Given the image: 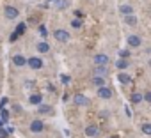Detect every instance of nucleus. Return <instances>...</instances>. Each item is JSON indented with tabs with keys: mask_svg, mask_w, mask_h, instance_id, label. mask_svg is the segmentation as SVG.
<instances>
[{
	"mask_svg": "<svg viewBox=\"0 0 151 138\" xmlns=\"http://www.w3.org/2000/svg\"><path fill=\"white\" fill-rule=\"evenodd\" d=\"M73 105H75V106L86 108V106L91 105V101H89V97H87L86 94H75V96H73Z\"/></svg>",
	"mask_w": 151,
	"mask_h": 138,
	"instance_id": "nucleus-1",
	"label": "nucleus"
},
{
	"mask_svg": "<svg viewBox=\"0 0 151 138\" xmlns=\"http://www.w3.org/2000/svg\"><path fill=\"white\" fill-rule=\"evenodd\" d=\"M53 37H55V41H59V43H68L69 37H71V34H69L68 30H64V28H55V30H53Z\"/></svg>",
	"mask_w": 151,
	"mask_h": 138,
	"instance_id": "nucleus-2",
	"label": "nucleus"
},
{
	"mask_svg": "<svg viewBox=\"0 0 151 138\" xmlns=\"http://www.w3.org/2000/svg\"><path fill=\"white\" fill-rule=\"evenodd\" d=\"M27 65L32 69V71H39V69H43L45 62H43L39 57H29V58H27Z\"/></svg>",
	"mask_w": 151,
	"mask_h": 138,
	"instance_id": "nucleus-3",
	"label": "nucleus"
},
{
	"mask_svg": "<svg viewBox=\"0 0 151 138\" xmlns=\"http://www.w3.org/2000/svg\"><path fill=\"white\" fill-rule=\"evenodd\" d=\"M84 133H86L87 138H96V136H100V126H96V124H89V126H86Z\"/></svg>",
	"mask_w": 151,
	"mask_h": 138,
	"instance_id": "nucleus-4",
	"label": "nucleus"
},
{
	"mask_svg": "<svg viewBox=\"0 0 151 138\" xmlns=\"http://www.w3.org/2000/svg\"><path fill=\"white\" fill-rule=\"evenodd\" d=\"M4 16H6L7 20H16V18L20 16V11H18L16 7H13V6H6V7H4Z\"/></svg>",
	"mask_w": 151,
	"mask_h": 138,
	"instance_id": "nucleus-5",
	"label": "nucleus"
},
{
	"mask_svg": "<svg viewBox=\"0 0 151 138\" xmlns=\"http://www.w3.org/2000/svg\"><path fill=\"white\" fill-rule=\"evenodd\" d=\"M98 97L100 99H110L112 96H114V92H112V89H109L107 85H103V87H98Z\"/></svg>",
	"mask_w": 151,
	"mask_h": 138,
	"instance_id": "nucleus-6",
	"label": "nucleus"
},
{
	"mask_svg": "<svg viewBox=\"0 0 151 138\" xmlns=\"http://www.w3.org/2000/svg\"><path fill=\"white\" fill-rule=\"evenodd\" d=\"M43 129H45V122L41 119H34L30 122V131L32 133H43Z\"/></svg>",
	"mask_w": 151,
	"mask_h": 138,
	"instance_id": "nucleus-7",
	"label": "nucleus"
},
{
	"mask_svg": "<svg viewBox=\"0 0 151 138\" xmlns=\"http://www.w3.org/2000/svg\"><path fill=\"white\" fill-rule=\"evenodd\" d=\"M126 43H128V46H130V48H137V46H140V44H142V39H140L139 36L132 34V36H128V37H126Z\"/></svg>",
	"mask_w": 151,
	"mask_h": 138,
	"instance_id": "nucleus-8",
	"label": "nucleus"
},
{
	"mask_svg": "<svg viewBox=\"0 0 151 138\" xmlns=\"http://www.w3.org/2000/svg\"><path fill=\"white\" fill-rule=\"evenodd\" d=\"M93 60H94V64H100V65H107L109 64V55H105V53H96L94 57H93Z\"/></svg>",
	"mask_w": 151,
	"mask_h": 138,
	"instance_id": "nucleus-9",
	"label": "nucleus"
},
{
	"mask_svg": "<svg viewBox=\"0 0 151 138\" xmlns=\"http://www.w3.org/2000/svg\"><path fill=\"white\" fill-rule=\"evenodd\" d=\"M109 69L107 65H100V64H94V69H93V75L94 76H107Z\"/></svg>",
	"mask_w": 151,
	"mask_h": 138,
	"instance_id": "nucleus-10",
	"label": "nucleus"
},
{
	"mask_svg": "<svg viewBox=\"0 0 151 138\" xmlns=\"http://www.w3.org/2000/svg\"><path fill=\"white\" fill-rule=\"evenodd\" d=\"M69 7V0H53V9L57 11H64Z\"/></svg>",
	"mask_w": 151,
	"mask_h": 138,
	"instance_id": "nucleus-11",
	"label": "nucleus"
},
{
	"mask_svg": "<svg viewBox=\"0 0 151 138\" xmlns=\"http://www.w3.org/2000/svg\"><path fill=\"white\" fill-rule=\"evenodd\" d=\"M37 112H39L41 115H53V110H52V106H50V105H45V103L37 105Z\"/></svg>",
	"mask_w": 151,
	"mask_h": 138,
	"instance_id": "nucleus-12",
	"label": "nucleus"
},
{
	"mask_svg": "<svg viewBox=\"0 0 151 138\" xmlns=\"http://www.w3.org/2000/svg\"><path fill=\"white\" fill-rule=\"evenodd\" d=\"M23 32H25V23H20V25H18V28H16V30H14V32L11 34V37H9V39H11V41L14 43V41H16V39L20 37V34H23Z\"/></svg>",
	"mask_w": 151,
	"mask_h": 138,
	"instance_id": "nucleus-13",
	"label": "nucleus"
},
{
	"mask_svg": "<svg viewBox=\"0 0 151 138\" xmlns=\"http://www.w3.org/2000/svg\"><path fill=\"white\" fill-rule=\"evenodd\" d=\"M13 64H14L16 67H23V65H27V58H25L23 55H14V57H13Z\"/></svg>",
	"mask_w": 151,
	"mask_h": 138,
	"instance_id": "nucleus-14",
	"label": "nucleus"
},
{
	"mask_svg": "<svg viewBox=\"0 0 151 138\" xmlns=\"http://www.w3.org/2000/svg\"><path fill=\"white\" fill-rule=\"evenodd\" d=\"M124 23H126L128 27H135V25L139 23V20H137L135 14H126V16H124Z\"/></svg>",
	"mask_w": 151,
	"mask_h": 138,
	"instance_id": "nucleus-15",
	"label": "nucleus"
},
{
	"mask_svg": "<svg viewBox=\"0 0 151 138\" xmlns=\"http://www.w3.org/2000/svg\"><path fill=\"white\" fill-rule=\"evenodd\" d=\"M36 50H37L39 53H48V51H50V44H48L46 41H41V43L36 44Z\"/></svg>",
	"mask_w": 151,
	"mask_h": 138,
	"instance_id": "nucleus-16",
	"label": "nucleus"
},
{
	"mask_svg": "<svg viewBox=\"0 0 151 138\" xmlns=\"http://www.w3.org/2000/svg\"><path fill=\"white\" fill-rule=\"evenodd\" d=\"M119 13H121L123 16H126V14H133V7H132L130 4H123V6H119Z\"/></svg>",
	"mask_w": 151,
	"mask_h": 138,
	"instance_id": "nucleus-17",
	"label": "nucleus"
},
{
	"mask_svg": "<svg viewBox=\"0 0 151 138\" xmlns=\"http://www.w3.org/2000/svg\"><path fill=\"white\" fill-rule=\"evenodd\" d=\"M29 103H30V105H41V103H43V94H37V92L32 94V96L29 97Z\"/></svg>",
	"mask_w": 151,
	"mask_h": 138,
	"instance_id": "nucleus-18",
	"label": "nucleus"
},
{
	"mask_svg": "<svg viewBox=\"0 0 151 138\" xmlns=\"http://www.w3.org/2000/svg\"><path fill=\"white\" fill-rule=\"evenodd\" d=\"M130 65V62H128V58H119V60H116V67L119 69V71H124V69Z\"/></svg>",
	"mask_w": 151,
	"mask_h": 138,
	"instance_id": "nucleus-19",
	"label": "nucleus"
},
{
	"mask_svg": "<svg viewBox=\"0 0 151 138\" xmlns=\"http://www.w3.org/2000/svg\"><path fill=\"white\" fill-rule=\"evenodd\" d=\"M117 80H119L123 85H128V83L132 82V76H130V75H126V73H119V75H117Z\"/></svg>",
	"mask_w": 151,
	"mask_h": 138,
	"instance_id": "nucleus-20",
	"label": "nucleus"
},
{
	"mask_svg": "<svg viewBox=\"0 0 151 138\" xmlns=\"http://www.w3.org/2000/svg\"><path fill=\"white\" fill-rule=\"evenodd\" d=\"M93 83H94L96 87H103V85H105V76H94V78H93Z\"/></svg>",
	"mask_w": 151,
	"mask_h": 138,
	"instance_id": "nucleus-21",
	"label": "nucleus"
},
{
	"mask_svg": "<svg viewBox=\"0 0 151 138\" xmlns=\"http://www.w3.org/2000/svg\"><path fill=\"white\" fill-rule=\"evenodd\" d=\"M140 129H142V133H144V134H147V136H151V124H149V122H146V124H142V126H140Z\"/></svg>",
	"mask_w": 151,
	"mask_h": 138,
	"instance_id": "nucleus-22",
	"label": "nucleus"
},
{
	"mask_svg": "<svg viewBox=\"0 0 151 138\" xmlns=\"http://www.w3.org/2000/svg\"><path fill=\"white\" fill-rule=\"evenodd\" d=\"M82 23H84V21H82L80 18H75V20L71 21V27H73V28H82Z\"/></svg>",
	"mask_w": 151,
	"mask_h": 138,
	"instance_id": "nucleus-23",
	"label": "nucleus"
},
{
	"mask_svg": "<svg viewBox=\"0 0 151 138\" xmlns=\"http://www.w3.org/2000/svg\"><path fill=\"white\" fill-rule=\"evenodd\" d=\"M142 99H144V96H142V94H139V92H135V94L132 96V101H133V103H140Z\"/></svg>",
	"mask_w": 151,
	"mask_h": 138,
	"instance_id": "nucleus-24",
	"label": "nucleus"
},
{
	"mask_svg": "<svg viewBox=\"0 0 151 138\" xmlns=\"http://www.w3.org/2000/svg\"><path fill=\"white\" fill-rule=\"evenodd\" d=\"M119 57H121V58H128V57H130V51H128V50H121V51H119Z\"/></svg>",
	"mask_w": 151,
	"mask_h": 138,
	"instance_id": "nucleus-25",
	"label": "nucleus"
},
{
	"mask_svg": "<svg viewBox=\"0 0 151 138\" xmlns=\"http://www.w3.org/2000/svg\"><path fill=\"white\" fill-rule=\"evenodd\" d=\"M9 136V131H6L4 127H0V138H7Z\"/></svg>",
	"mask_w": 151,
	"mask_h": 138,
	"instance_id": "nucleus-26",
	"label": "nucleus"
},
{
	"mask_svg": "<svg viewBox=\"0 0 151 138\" xmlns=\"http://www.w3.org/2000/svg\"><path fill=\"white\" fill-rule=\"evenodd\" d=\"M0 115H2V119H4V120H7V119H9V112H7V110H4V108H2V112H0Z\"/></svg>",
	"mask_w": 151,
	"mask_h": 138,
	"instance_id": "nucleus-27",
	"label": "nucleus"
},
{
	"mask_svg": "<svg viewBox=\"0 0 151 138\" xmlns=\"http://www.w3.org/2000/svg\"><path fill=\"white\" fill-rule=\"evenodd\" d=\"M39 34H41L43 37H46V34H48V32H46V27H45V25H41V27H39Z\"/></svg>",
	"mask_w": 151,
	"mask_h": 138,
	"instance_id": "nucleus-28",
	"label": "nucleus"
},
{
	"mask_svg": "<svg viewBox=\"0 0 151 138\" xmlns=\"http://www.w3.org/2000/svg\"><path fill=\"white\" fill-rule=\"evenodd\" d=\"M124 115H126V117H128V119H130V117H132V110H130V106H128V105H126V106H124Z\"/></svg>",
	"mask_w": 151,
	"mask_h": 138,
	"instance_id": "nucleus-29",
	"label": "nucleus"
},
{
	"mask_svg": "<svg viewBox=\"0 0 151 138\" xmlns=\"http://www.w3.org/2000/svg\"><path fill=\"white\" fill-rule=\"evenodd\" d=\"M62 83H66V85L69 83V76L68 75H62Z\"/></svg>",
	"mask_w": 151,
	"mask_h": 138,
	"instance_id": "nucleus-30",
	"label": "nucleus"
},
{
	"mask_svg": "<svg viewBox=\"0 0 151 138\" xmlns=\"http://www.w3.org/2000/svg\"><path fill=\"white\" fill-rule=\"evenodd\" d=\"M144 99H146L147 103H151V92H146V94H144Z\"/></svg>",
	"mask_w": 151,
	"mask_h": 138,
	"instance_id": "nucleus-31",
	"label": "nucleus"
},
{
	"mask_svg": "<svg viewBox=\"0 0 151 138\" xmlns=\"http://www.w3.org/2000/svg\"><path fill=\"white\" fill-rule=\"evenodd\" d=\"M13 108H14V112H16V113H20V112H22V106H20V105H14Z\"/></svg>",
	"mask_w": 151,
	"mask_h": 138,
	"instance_id": "nucleus-32",
	"label": "nucleus"
},
{
	"mask_svg": "<svg viewBox=\"0 0 151 138\" xmlns=\"http://www.w3.org/2000/svg\"><path fill=\"white\" fill-rule=\"evenodd\" d=\"M4 124H6V120H4L2 117H0V127H4Z\"/></svg>",
	"mask_w": 151,
	"mask_h": 138,
	"instance_id": "nucleus-33",
	"label": "nucleus"
},
{
	"mask_svg": "<svg viewBox=\"0 0 151 138\" xmlns=\"http://www.w3.org/2000/svg\"><path fill=\"white\" fill-rule=\"evenodd\" d=\"M109 138H117V136H109Z\"/></svg>",
	"mask_w": 151,
	"mask_h": 138,
	"instance_id": "nucleus-34",
	"label": "nucleus"
},
{
	"mask_svg": "<svg viewBox=\"0 0 151 138\" xmlns=\"http://www.w3.org/2000/svg\"><path fill=\"white\" fill-rule=\"evenodd\" d=\"M149 67H151V60H149Z\"/></svg>",
	"mask_w": 151,
	"mask_h": 138,
	"instance_id": "nucleus-35",
	"label": "nucleus"
},
{
	"mask_svg": "<svg viewBox=\"0 0 151 138\" xmlns=\"http://www.w3.org/2000/svg\"><path fill=\"white\" fill-rule=\"evenodd\" d=\"M29 2H30V0H29Z\"/></svg>",
	"mask_w": 151,
	"mask_h": 138,
	"instance_id": "nucleus-36",
	"label": "nucleus"
}]
</instances>
